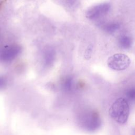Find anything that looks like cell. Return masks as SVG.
<instances>
[{
    "label": "cell",
    "mask_w": 135,
    "mask_h": 135,
    "mask_svg": "<svg viewBox=\"0 0 135 135\" xmlns=\"http://www.w3.org/2000/svg\"><path fill=\"white\" fill-rule=\"evenodd\" d=\"M126 97L128 100L135 102V87H132L127 90Z\"/></svg>",
    "instance_id": "cell-7"
},
{
    "label": "cell",
    "mask_w": 135,
    "mask_h": 135,
    "mask_svg": "<svg viewBox=\"0 0 135 135\" xmlns=\"http://www.w3.org/2000/svg\"><path fill=\"white\" fill-rule=\"evenodd\" d=\"M7 84L6 79L2 76H0V89L4 88Z\"/></svg>",
    "instance_id": "cell-8"
},
{
    "label": "cell",
    "mask_w": 135,
    "mask_h": 135,
    "mask_svg": "<svg viewBox=\"0 0 135 135\" xmlns=\"http://www.w3.org/2000/svg\"><path fill=\"white\" fill-rule=\"evenodd\" d=\"M109 6L107 4L97 5L91 8L86 13V16L90 19H95L101 16L102 14L108 11Z\"/></svg>",
    "instance_id": "cell-5"
},
{
    "label": "cell",
    "mask_w": 135,
    "mask_h": 135,
    "mask_svg": "<svg viewBox=\"0 0 135 135\" xmlns=\"http://www.w3.org/2000/svg\"><path fill=\"white\" fill-rule=\"evenodd\" d=\"M120 45L125 49L129 48L131 44V40L130 38L126 35L122 36L119 39Z\"/></svg>",
    "instance_id": "cell-6"
},
{
    "label": "cell",
    "mask_w": 135,
    "mask_h": 135,
    "mask_svg": "<svg viewBox=\"0 0 135 135\" xmlns=\"http://www.w3.org/2000/svg\"><path fill=\"white\" fill-rule=\"evenodd\" d=\"M131 63L130 58L122 53H117L110 56L107 60L108 66L115 71H122L127 69Z\"/></svg>",
    "instance_id": "cell-2"
},
{
    "label": "cell",
    "mask_w": 135,
    "mask_h": 135,
    "mask_svg": "<svg viewBox=\"0 0 135 135\" xmlns=\"http://www.w3.org/2000/svg\"><path fill=\"white\" fill-rule=\"evenodd\" d=\"M82 125L88 131L97 130L101 124V120L99 114L95 111H89L82 117Z\"/></svg>",
    "instance_id": "cell-4"
},
{
    "label": "cell",
    "mask_w": 135,
    "mask_h": 135,
    "mask_svg": "<svg viewBox=\"0 0 135 135\" xmlns=\"http://www.w3.org/2000/svg\"><path fill=\"white\" fill-rule=\"evenodd\" d=\"M22 50L21 46L16 44L3 46L0 49V62L8 63L13 61L21 54Z\"/></svg>",
    "instance_id": "cell-3"
},
{
    "label": "cell",
    "mask_w": 135,
    "mask_h": 135,
    "mask_svg": "<svg viewBox=\"0 0 135 135\" xmlns=\"http://www.w3.org/2000/svg\"><path fill=\"white\" fill-rule=\"evenodd\" d=\"M130 113L129 103L125 99H117L109 109V114L117 123L123 124L127 122Z\"/></svg>",
    "instance_id": "cell-1"
}]
</instances>
